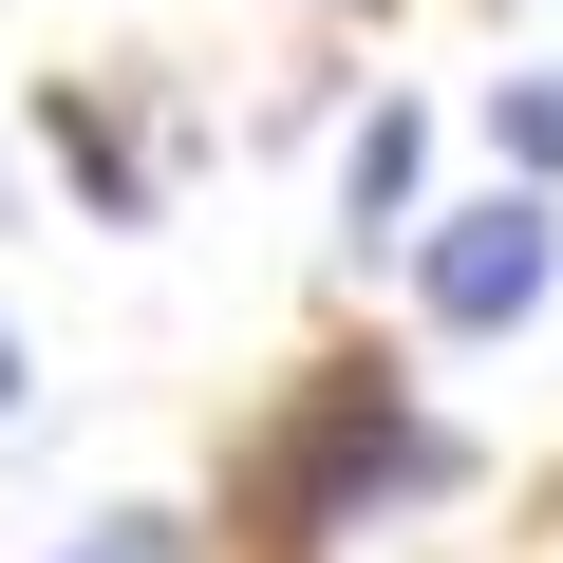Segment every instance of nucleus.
I'll return each instance as SVG.
<instances>
[{
    "mask_svg": "<svg viewBox=\"0 0 563 563\" xmlns=\"http://www.w3.org/2000/svg\"><path fill=\"white\" fill-rule=\"evenodd\" d=\"M544 263H563V225H544V188H507V207H470V225L413 244V301H432L451 339H507V320L544 301Z\"/></svg>",
    "mask_w": 563,
    "mask_h": 563,
    "instance_id": "1",
    "label": "nucleus"
},
{
    "mask_svg": "<svg viewBox=\"0 0 563 563\" xmlns=\"http://www.w3.org/2000/svg\"><path fill=\"white\" fill-rule=\"evenodd\" d=\"M376 470H432V451L395 432V395H376V376H320V413L263 451V526H339Z\"/></svg>",
    "mask_w": 563,
    "mask_h": 563,
    "instance_id": "2",
    "label": "nucleus"
},
{
    "mask_svg": "<svg viewBox=\"0 0 563 563\" xmlns=\"http://www.w3.org/2000/svg\"><path fill=\"white\" fill-rule=\"evenodd\" d=\"M413 151H432V132H413V113H376V132L339 151V207H357V225H395V207H413Z\"/></svg>",
    "mask_w": 563,
    "mask_h": 563,
    "instance_id": "3",
    "label": "nucleus"
},
{
    "mask_svg": "<svg viewBox=\"0 0 563 563\" xmlns=\"http://www.w3.org/2000/svg\"><path fill=\"white\" fill-rule=\"evenodd\" d=\"M488 151L544 188V169H563V95H526V76H507V95H488Z\"/></svg>",
    "mask_w": 563,
    "mask_h": 563,
    "instance_id": "4",
    "label": "nucleus"
},
{
    "mask_svg": "<svg viewBox=\"0 0 563 563\" xmlns=\"http://www.w3.org/2000/svg\"><path fill=\"white\" fill-rule=\"evenodd\" d=\"M76 563H188V544H169V526H113V544H76Z\"/></svg>",
    "mask_w": 563,
    "mask_h": 563,
    "instance_id": "5",
    "label": "nucleus"
},
{
    "mask_svg": "<svg viewBox=\"0 0 563 563\" xmlns=\"http://www.w3.org/2000/svg\"><path fill=\"white\" fill-rule=\"evenodd\" d=\"M0 395H20V339H0Z\"/></svg>",
    "mask_w": 563,
    "mask_h": 563,
    "instance_id": "6",
    "label": "nucleus"
}]
</instances>
